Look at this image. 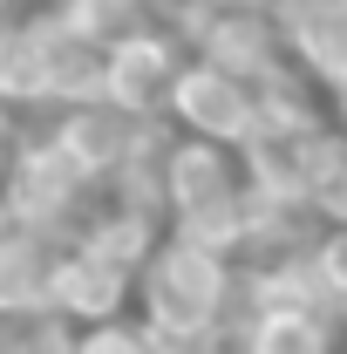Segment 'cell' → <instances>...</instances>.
<instances>
[{
	"label": "cell",
	"instance_id": "cell-14",
	"mask_svg": "<svg viewBox=\"0 0 347 354\" xmlns=\"http://www.w3.org/2000/svg\"><path fill=\"white\" fill-rule=\"evenodd\" d=\"M14 14H21V0H0V21H14Z\"/></svg>",
	"mask_w": 347,
	"mask_h": 354
},
{
	"label": "cell",
	"instance_id": "cell-8",
	"mask_svg": "<svg viewBox=\"0 0 347 354\" xmlns=\"http://www.w3.org/2000/svg\"><path fill=\"white\" fill-rule=\"evenodd\" d=\"M232 354H341V327L320 313H279V307H238L225 327Z\"/></svg>",
	"mask_w": 347,
	"mask_h": 354
},
{
	"label": "cell",
	"instance_id": "cell-15",
	"mask_svg": "<svg viewBox=\"0 0 347 354\" xmlns=\"http://www.w3.org/2000/svg\"><path fill=\"white\" fill-rule=\"evenodd\" d=\"M218 354H232V348H218Z\"/></svg>",
	"mask_w": 347,
	"mask_h": 354
},
{
	"label": "cell",
	"instance_id": "cell-5",
	"mask_svg": "<svg viewBox=\"0 0 347 354\" xmlns=\"http://www.w3.org/2000/svg\"><path fill=\"white\" fill-rule=\"evenodd\" d=\"M157 130H164V123H136V116L109 109V102H82V109H55V123H48L41 136L88 177V184H95V191H102V184L123 171Z\"/></svg>",
	"mask_w": 347,
	"mask_h": 354
},
{
	"label": "cell",
	"instance_id": "cell-6",
	"mask_svg": "<svg viewBox=\"0 0 347 354\" xmlns=\"http://www.w3.org/2000/svg\"><path fill=\"white\" fill-rule=\"evenodd\" d=\"M130 313V279L109 272L102 259H88L82 245H62L55 259V279H48V320L82 334V327H102V320H123Z\"/></svg>",
	"mask_w": 347,
	"mask_h": 354
},
{
	"label": "cell",
	"instance_id": "cell-11",
	"mask_svg": "<svg viewBox=\"0 0 347 354\" xmlns=\"http://www.w3.org/2000/svg\"><path fill=\"white\" fill-rule=\"evenodd\" d=\"M68 354H157V341H150L136 320H102V327L68 334Z\"/></svg>",
	"mask_w": 347,
	"mask_h": 354
},
{
	"label": "cell",
	"instance_id": "cell-2",
	"mask_svg": "<svg viewBox=\"0 0 347 354\" xmlns=\"http://www.w3.org/2000/svg\"><path fill=\"white\" fill-rule=\"evenodd\" d=\"M102 205V191L88 184L48 136H28L14 150V171L0 184V218L21 232H41L55 245H75V232L88 225V212Z\"/></svg>",
	"mask_w": 347,
	"mask_h": 354
},
{
	"label": "cell",
	"instance_id": "cell-12",
	"mask_svg": "<svg viewBox=\"0 0 347 354\" xmlns=\"http://www.w3.org/2000/svg\"><path fill=\"white\" fill-rule=\"evenodd\" d=\"M0 354H68V327H55V320L14 327V334H0Z\"/></svg>",
	"mask_w": 347,
	"mask_h": 354
},
{
	"label": "cell",
	"instance_id": "cell-3",
	"mask_svg": "<svg viewBox=\"0 0 347 354\" xmlns=\"http://www.w3.org/2000/svg\"><path fill=\"white\" fill-rule=\"evenodd\" d=\"M164 130L191 136V143H218V150H238L252 136V82L225 75L212 62H191L177 68L171 95H164Z\"/></svg>",
	"mask_w": 347,
	"mask_h": 354
},
{
	"label": "cell",
	"instance_id": "cell-9",
	"mask_svg": "<svg viewBox=\"0 0 347 354\" xmlns=\"http://www.w3.org/2000/svg\"><path fill=\"white\" fill-rule=\"evenodd\" d=\"M75 245L136 286V272H143V266H150V252L164 245V218H143V212H123V205H95V212H88V225L75 232Z\"/></svg>",
	"mask_w": 347,
	"mask_h": 354
},
{
	"label": "cell",
	"instance_id": "cell-13",
	"mask_svg": "<svg viewBox=\"0 0 347 354\" xmlns=\"http://www.w3.org/2000/svg\"><path fill=\"white\" fill-rule=\"evenodd\" d=\"M28 143V130H21V116L14 109H0V184H7V171H14V150Z\"/></svg>",
	"mask_w": 347,
	"mask_h": 354
},
{
	"label": "cell",
	"instance_id": "cell-7",
	"mask_svg": "<svg viewBox=\"0 0 347 354\" xmlns=\"http://www.w3.org/2000/svg\"><path fill=\"white\" fill-rule=\"evenodd\" d=\"M55 259H62L55 239L21 232V225L0 218V334L48 320V279H55Z\"/></svg>",
	"mask_w": 347,
	"mask_h": 354
},
{
	"label": "cell",
	"instance_id": "cell-10",
	"mask_svg": "<svg viewBox=\"0 0 347 354\" xmlns=\"http://www.w3.org/2000/svg\"><path fill=\"white\" fill-rule=\"evenodd\" d=\"M313 272H320V293H327V320L341 327L347 320V225L313 239Z\"/></svg>",
	"mask_w": 347,
	"mask_h": 354
},
{
	"label": "cell",
	"instance_id": "cell-4",
	"mask_svg": "<svg viewBox=\"0 0 347 354\" xmlns=\"http://www.w3.org/2000/svg\"><path fill=\"white\" fill-rule=\"evenodd\" d=\"M177 68H184V41L171 28H130L123 41L102 48V102L123 109L136 123H164V95H171Z\"/></svg>",
	"mask_w": 347,
	"mask_h": 354
},
{
	"label": "cell",
	"instance_id": "cell-1",
	"mask_svg": "<svg viewBox=\"0 0 347 354\" xmlns=\"http://www.w3.org/2000/svg\"><path fill=\"white\" fill-rule=\"evenodd\" d=\"M130 300H136V327L150 341H225V327L238 313V266L205 245L164 239L150 266L136 272Z\"/></svg>",
	"mask_w": 347,
	"mask_h": 354
}]
</instances>
